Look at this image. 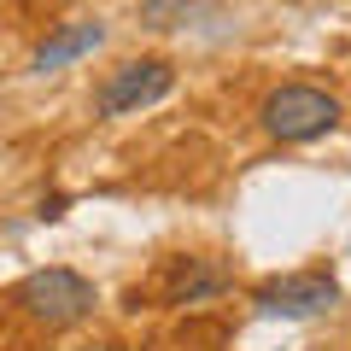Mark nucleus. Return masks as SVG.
Segmentation results:
<instances>
[{
	"mask_svg": "<svg viewBox=\"0 0 351 351\" xmlns=\"http://www.w3.org/2000/svg\"><path fill=\"white\" fill-rule=\"evenodd\" d=\"M12 304L41 328H71V322H82V316L100 304V287L88 276H76V269H64V263H53V269H29V276L18 281Z\"/></svg>",
	"mask_w": 351,
	"mask_h": 351,
	"instance_id": "1",
	"label": "nucleus"
},
{
	"mask_svg": "<svg viewBox=\"0 0 351 351\" xmlns=\"http://www.w3.org/2000/svg\"><path fill=\"white\" fill-rule=\"evenodd\" d=\"M258 117H263V129L276 141H316V135H328V129L339 123V100L328 88L287 82V88H276V94L263 100Z\"/></svg>",
	"mask_w": 351,
	"mask_h": 351,
	"instance_id": "2",
	"label": "nucleus"
},
{
	"mask_svg": "<svg viewBox=\"0 0 351 351\" xmlns=\"http://www.w3.org/2000/svg\"><path fill=\"white\" fill-rule=\"evenodd\" d=\"M170 88H176L170 59H129L100 82L94 106H100V117H123V112H141V106H158Z\"/></svg>",
	"mask_w": 351,
	"mask_h": 351,
	"instance_id": "3",
	"label": "nucleus"
},
{
	"mask_svg": "<svg viewBox=\"0 0 351 351\" xmlns=\"http://www.w3.org/2000/svg\"><path fill=\"white\" fill-rule=\"evenodd\" d=\"M258 304L263 316H287V322H304V316H322L339 304V281L328 269H299V276H281V281H263L258 287Z\"/></svg>",
	"mask_w": 351,
	"mask_h": 351,
	"instance_id": "4",
	"label": "nucleus"
},
{
	"mask_svg": "<svg viewBox=\"0 0 351 351\" xmlns=\"http://www.w3.org/2000/svg\"><path fill=\"white\" fill-rule=\"evenodd\" d=\"M106 41V24L100 18H76V24H59L47 41L36 47V59H29V71L36 76H53V71H64V64H76L82 53H94Z\"/></svg>",
	"mask_w": 351,
	"mask_h": 351,
	"instance_id": "5",
	"label": "nucleus"
},
{
	"mask_svg": "<svg viewBox=\"0 0 351 351\" xmlns=\"http://www.w3.org/2000/svg\"><path fill=\"white\" fill-rule=\"evenodd\" d=\"M223 287H228V276L217 269V263H205V258H176V263H170V276H164V293H170V304L217 299Z\"/></svg>",
	"mask_w": 351,
	"mask_h": 351,
	"instance_id": "6",
	"label": "nucleus"
}]
</instances>
